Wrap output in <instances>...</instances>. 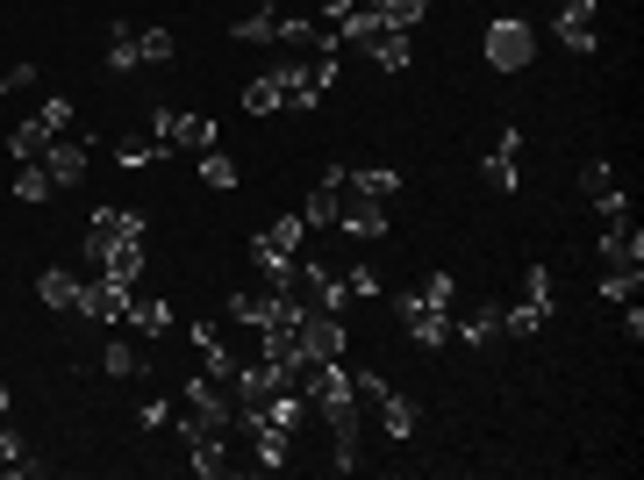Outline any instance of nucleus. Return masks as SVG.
I'll return each instance as SVG.
<instances>
[{
  "label": "nucleus",
  "instance_id": "nucleus-35",
  "mask_svg": "<svg viewBox=\"0 0 644 480\" xmlns=\"http://www.w3.org/2000/svg\"><path fill=\"white\" fill-rule=\"evenodd\" d=\"M480 179H487V194H516V158H495V152H487Z\"/></svg>",
  "mask_w": 644,
  "mask_h": 480
},
{
  "label": "nucleus",
  "instance_id": "nucleus-40",
  "mask_svg": "<svg viewBox=\"0 0 644 480\" xmlns=\"http://www.w3.org/2000/svg\"><path fill=\"white\" fill-rule=\"evenodd\" d=\"M602 187H616V165H609V158H594L588 173H580V194H588V201H594V194H602Z\"/></svg>",
  "mask_w": 644,
  "mask_h": 480
},
{
  "label": "nucleus",
  "instance_id": "nucleus-47",
  "mask_svg": "<svg viewBox=\"0 0 644 480\" xmlns=\"http://www.w3.org/2000/svg\"><path fill=\"white\" fill-rule=\"evenodd\" d=\"M309 8H322V0H294V14H309Z\"/></svg>",
  "mask_w": 644,
  "mask_h": 480
},
{
  "label": "nucleus",
  "instance_id": "nucleus-50",
  "mask_svg": "<svg viewBox=\"0 0 644 480\" xmlns=\"http://www.w3.org/2000/svg\"><path fill=\"white\" fill-rule=\"evenodd\" d=\"M251 8H272V0H251Z\"/></svg>",
  "mask_w": 644,
  "mask_h": 480
},
{
  "label": "nucleus",
  "instance_id": "nucleus-13",
  "mask_svg": "<svg viewBox=\"0 0 644 480\" xmlns=\"http://www.w3.org/2000/svg\"><path fill=\"white\" fill-rule=\"evenodd\" d=\"M551 29H559V43H565L573 58H588V51H594V0H565Z\"/></svg>",
  "mask_w": 644,
  "mask_h": 480
},
{
  "label": "nucleus",
  "instance_id": "nucleus-45",
  "mask_svg": "<svg viewBox=\"0 0 644 480\" xmlns=\"http://www.w3.org/2000/svg\"><path fill=\"white\" fill-rule=\"evenodd\" d=\"M165 416H173L165 401H144V409H136V424H144V430H165Z\"/></svg>",
  "mask_w": 644,
  "mask_h": 480
},
{
  "label": "nucleus",
  "instance_id": "nucleus-41",
  "mask_svg": "<svg viewBox=\"0 0 644 480\" xmlns=\"http://www.w3.org/2000/svg\"><path fill=\"white\" fill-rule=\"evenodd\" d=\"M637 288H644L637 273H602V294H609V302H637Z\"/></svg>",
  "mask_w": 644,
  "mask_h": 480
},
{
  "label": "nucleus",
  "instance_id": "nucleus-11",
  "mask_svg": "<svg viewBox=\"0 0 644 480\" xmlns=\"http://www.w3.org/2000/svg\"><path fill=\"white\" fill-rule=\"evenodd\" d=\"M602 273H637L644 280V237L631 230V222L602 230Z\"/></svg>",
  "mask_w": 644,
  "mask_h": 480
},
{
  "label": "nucleus",
  "instance_id": "nucleus-23",
  "mask_svg": "<svg viewBox=\"0 0 644 480\" xmlns=\"http://www.w3.org/2000/svg\"><path fill=\"white\" fill-rule=\"evenodd\" d=\"M129 323L144 330V337H165V330H173V309H165L158 294H136V302H129Z\"/></svg>",
  "mask_w": 644,
  "mask_h": 480
},
{
  "label": "nucleus",
  "instance_id": "nucleus-19",
  "mask_svg": "<svg viewBox=\"0 0 644 480\" xmlns=\"http://www.w3.org/2000/svg\"><path fill=\"white\" fill-rule=\"evenodd\" d=\"M187 452H194V459H187V467H194V473H201V480H222V473H229V438H194V445H187Z\"/></svg>",
  "mask_w": 644,
  "mask_h": 480
},
{
  "label": "nucleus",
  "instance_id": "nucleus-1",
  "mask_svg": "<svg viewBox=\"0 0 644 480\" xmlns=\"http://www.w3.org/2000/svg\"><path fill=\"white\" fill-rule=\"evenodd\" d=\"M309 409L330 424V445H336V473H351L359 467V387H351V373H344V358H315L309 366Z\"/></svg>",
  "mask_w": 644,
  "mask_h": 480
},
{
  "label": "nucleus",
  "instance_id": "nucleus-21",
  "mask_svg": "<svg viewBox=\"0 0 644 480\" xmlns=\"http://www.w3.org/2000/svg\"><path fill=\"white\" fill-rule=\"evenodd\" d=\"M351 194H373V201H394V194H402V173H387V165H359V173H351Z\"/></svg>",
  "mask_w": 644,
  "mask_h": 480
},
{
  "label": "nucleus",
  "instance_id": "nucleus-46",
  "mask_svg": "<svg viewBox=\"0 0 644 480\" xmlns=\"http://www.w3.org/2000/svg\"><path fill=\"white\" fill-rule=\"evenodd\" d=\"M623 337H631V344L644 337V309H637V302H623Z\"/></svg>",
  "mask_w": 644,
  "mask_h": 480
},
{
  "label": "nucleus",
  "instance_id": "nucleus-30",
  "mask_svg": "<svg viewBox=\"0 0 644 480\" xmlns=\"http://www.w3.org/2000/svg\"><path fill=\"white\" fill-rule=\"evenodd\" d=\"M594 216H602V230L631 222V194H623V187H602V194H594Z\"/></svg>",
  "mask_w": 644,
  "mask_h": 480
},
{
  "label": "nucleus",
  "instance_id": "nucleus-22",
  "mask_svg": "<svg viewBox=\"0 0 644 480\" xmlns=\"http://www.w3.org/2000/svg\"><path fill=\"white\" fill-rule=\"evenodd\" d=\"M237 43H272L280 36V8H251V14H237V29H229Z\"/></svg>",
  "mask_w": 644,
  "mask_h": 480
},
{
  "label": "nucleus",
  "instance_id": "nucleus-7",
  "mask_svg": "<svg viewBox=\"0 0 644 480\" xmlns=\"http://www.w3.org/2000/svg\"><path fill=\"white\" fill-rule=\"evenodd\" d=\"M86 158H94V144L65 129V137H51V144H43V158H37V165L51 173V187H80V179H86Z\"/></svg>",
  "mask_w": 644,
  "mask_h": 480
},
{
  "label": "nucleus",
  "instance_id": "nucleus-9",
  "mask_svg": "<svg viewBox=\"0 0 644 480\" xmlns=\"http://www.w3.org/2000/svg\"><path fill=\"white\" fill-rule=\"evenodd\" d=\"M115 237H144V208H115V201L94 208V222H86V265H94Z\"/></svg>",
  "mask_w": 644,
  "mask_h": 480
},
{
  "label": "nucleus",
  "instance_id": "nucleus-17",
  "mask_svg": "<svg viewBox=\"0 0 644 480\" xmlns=\"http://www.w3.org/2000/svg\"><path fill=\"white\" fill-rule=\"evenodd\" d=\"M80 288H86V280H72V273H58V265H51V273L37 280V302H43V309H65V316H80Z\"/></svg>",
  "mask_w": 644,
  "mask_h": 480
},
{
  "label": "nucleus",
  "instance_id": "nucleus-26",
  "mask_svg": "<svg viewBox=\"0 0 644 480\" xmlns=\"http://www.w3.org/2000/svg\"><path fill=\"white\" fill-rule=\"evenodd\" d=\"M173 144H187V152H215V123H208V115H173Z\"/></svg>",
  "mask_w": 644,
  "mask_h": 480
},
{
  "label": "nucleus",
  "instance_id": "nucleus-33",
  "mask_svg": "<svg viewBox=\"0 0 644 480\" xmlns=\"http://www.w3.org/2000/svg\"><path fill=\"white\" fill-rule=\"evenodd\" d=\"M115 158L129 165V173H144V165H158V158H165V144H150V137H129V144H115Z\"/></svg>",
  "mask_w": 644,
  "mask_h": 480
},
{
  "label": "nucleus",
  "instance_id": "nucleus-39",
  "mask_svg": "<svg viewBox=\"0 0 644 480\" xmlns=\"http://www.w3.org/2000/svg\"><path fill=\"white\" fill-rule=\"evenodd\" d=\"M416 294H423V302H437V309H451V302H458V280H451V273H429Z\"/></svg>",
  "mask_w": 644,
  "mask_h": 480
},
{
  "label": "nucleus",
  "instance_id": "nucleus-44",
  "mask_svg": "<svg viewBox=\"0 0 644 480\" xmlns=\"http://www.w3.org/2000/svg\"><path fill=\"white\" fill-rule=\"evenodd\" d=\"M29 80H37V65H8V72H0V94H22Z\"/></svg>",
  "mask_w": 644,
  "mask_h": 480
},
{
  "label": "nucleus",
  "instance_id": "nucleus-32",
  "mask_svg": "<svg viewBox=\"0 0 644 480\" xmlns=\"http://www.w3.org/2000/svg\"><path fill=\"white\" fill-rule=\"evenodd\" d=\"M423 14H429V0H380V22L387 29H416Z\"/></svg>",
  "mask_w": 644,
  "mask_h": 480
},
{
  "label": "nucleus",
  "instance_id": "nucleus-24",
  "mask_svg": "<svg viewBox=\"0 0 644 480\" xmlns=\"http://www.w3.org/2000/svg\"><path fill=\"white\" fill-rule=\"evenodd\" d=\"M107 65H115V72H136V65H144V51H136V29H129V22L107 29Z\"/></svg>",
  "mask_w": 644,
  "mask_h": 480
},
{
  "label": "nucleus",
  "instance_id": "nucleus-2",
  "mask_svg": "<svg viewBox=\"0 0 644 480\" xmlns=\"http://www.w3.org/2000/svg\"><path fill=\"white\" fill-rule=\"evenodd\" d=\"M179 401H187V416H179V445L229 438V430H237V395H229L222 380H208V373H194V380L179 387Z\"/></svg>",
  "mask_w": 644,
  "mask_h": 480
},
{
  "label": "nucleus",
  "instance_id": "nucleus-36",
  "mask_svg": "<svg viewBox=\"0 0 644 480\" xmlns=\"http://www.w3.org/2000/svg\"><path fill=\"white\" fill-rule=\"evenodd\" d=\"M136 51H144V65H165L173 58V29H136Z\"/></svg>",
  "mask_w": 644,
  "mask_h": 480
},
{
  "label": "nucleus",
  "instance_id": "nucleus-6",
  "mask_svg": "<svg viewBox=\"0 0 644 480\" xmlns=\"http://www.w3.org/2000/svg\"><path fill=\"white\" fill-rule=\"evenodd\" d=\"M336 230L359 237V244L387 237V201H373V194H351V173H344V208H336Z\"/></svg>",
  "mask_w": 644,
  "mask_h": 480
},
{
  "label": "nucleus",
  "instance_id": "nucleus-10",
  "mask_svg": "<svg viewBox=\"0 0 644 480\" xmlns=\"http://www.w3.org/2000/svg\"><path fill=\"white\" fill-rule=\"evenodd\" d=\"M336 208H344V165H330V173L315 179V194L301 201V222H309V230H336Z\"/></svg>",
  "mask_w": 644,
  "mask_h": 480
},
{
  "label": "nucleus",
  "instance_id": "nucleus-8",
  "mask_svg": "<svg viewBox=\"0 0 644 480\" xmlns=\"http://www.w3.org/2000/svg\"><path fill=\"white\" fill-rule=\"evenodd\" d=\"M129 302H136V288H122V280H86L80 288V316L86 323H129Z\"/></svg>",
  "mask_w": 644,
  "mask_h": 480
},
{
  "label": "nucleus",
  "instance_id": "nucleus-12",
  "mask_svg": "<svg viewBox=\"0 0 644 480\" xmlns=\"http://www.w3.org/2000/svg\"><path fill=\"white\" fill-rule=\"evenodd\" d=\"M94 273H101V280H122V288H136V280H144V237H115V244L94 259Z\"/></svg>",
  "mask_w": 644,
  "mask_h": 480
},
{
  "label": "nucleus",
  "instance_id": "nucleus-25",
  "mask_svg": "<svg viewBox=\"0 0 644 480\" xmlns=\"http://www.w3.org/2000/svg\"><path fill=\"white\" fill-rule=\"evenodd\" d=\"M43 144H51V129H43L37 115H29V123L8 137V152H14V165H37V158H43Z\"/></svg>",
  "mask_w": 644,
  "mask_h": 480
},
{
  "label": "nucleus",
  "instance_id": "nucleus-43",
  "mask_svg": "<svg viewBox=\"0 0 644 480\" xmlns=\"http://www.w3.org/2000/svg\"><path fill=\"white\" fill-rule=\"evenodd\" d=\"M351 387H359V409H380V395H387L380 373H351Z\"/></svg>",
  "mask_w": 644,
  "mask_h": 480
},
{
  "label": "nucleus",
  "instance_id": "nucleus-27",
  "mask_svg": "<svg viewBox=\"0 0 644 480\" xmlns=\"http://www.w3.org/2000/svg\"><path fill=\"white\" fill-rule=\"evenodd\" d=\"M243 115H280V80H272V72H258V80L243 86Z\"/></svg>",
  "mask_w": 644,
  "mask_h": 480
},
{
  "label": "nucleus",
  "instance_id": "nucleus-48",
  "mask_svg": "<svg viewBox=\"0 0 644 480\" xmlns=\"http://www.w3.org/2000/svg\"><path fill=\"white\" fill-rule=\"evenodd\" d=\"M0 416H8V380H0Z\"/></svg>",
  "mask_w": 644,
  "mask_h": 480
},
{
  "label": "nucleus",
  "instance_id": "nucleus-28",
  "mask_svg": "<svg viewBox=\"0 0 644 480\" xmlns=\"http://www.w3.org/2000/svg\"><path fill=\"white\" fill-rule=\"evenodd\" d=\"M51 173H43V165H22V173H14V201H29V208H37V201H51Z\"/></svg>",
  "mask_w": 644,
  "mask_h": 480
},
{
  "label": "nucleus",
  "instance_id": "nucleus-20",
  "mask_svg": "<svg viewBox=\"0 0 644 480\" xmlns=\"http://www.w3.org/2000/svg\"><path fill=\"white\" fill-rule=\"evenodd\" d=\"M544 323H551V309H544V302H516V309H501V337H537Z\"/></svg>",
  "mask_w": 644,
  "mask_h": 480
},
{
  "label": "nucleus",
  "instance_id": "nucleus-37",
  "mask_svg": "<svg viewBox=\"0 0 644 480\" xmlns=\"http://www.w3.org/2000/svg\"><path fill=\"white\" fill-rule=\"evenodd\" d=\"M344 294H351V302H373V294H380V273H373V265H351V273H344Z\"/></svg>",
  "mask_w": 644,
  "mask_h": 480
},
{
  "label": "nucleus",
  "instance_id": "nucleus-14",
  "mask_svg": "<svg viewBox=\"0 0 644 480\" xmlns=\"http://www.w3.org/2000/svg\"><path fill=\"white\" fill-rule=\"evenodd\" d=\"M194 344H201V373H208V380H237V358H229V344H222V330H215V323H194Z\"/></svg>",
  "mask_w": 644,
  "mask_h": 480
},
{
  "label": "nucleus",
  "instance_id": "nucleus-49",
  "mask_svg": "<svg viewBox=\"0 0 644 480\" xmlns=\"http://www.w3.org/2000/svg\"><path fill=\"white\" fill-rule=\"evenodd\" d=\"M344 8H380V0H344Z\"/></svg>",
  "mask_w": 644,
  "mask_h": 480
},
{
  "label": "nucleus",
  "instance_id": "nucleus-38",
  "mask_svg": "<svg viewBox=\"0 0 644 480\" xmlns=\"http://www.w3.org/2000/svg\"><path fill=\"white\" fill-rule=\"evenodd\" d=\"M37 123L51 129V137H65V129H72V101H65V94H58V101H43V108H37Z\"/></svg>",
  "mask_w": 644,
  "mask_h": 480
},
{
  "label": "nucleus",
  "instance_id": "nucleus-15",
  "mask_svg": "<svg viewBox=\"0 0 644 480\" xmlns=\"http://www.w3.org/2000/svg\"><path fill=\"white\" fill-rule=\"evenodd\" d=\"M365 58H373L380 72H408V65H416V51H408V29H387V22H380V36L365 43Z\"/></svg>",
  "mask_w": 644,
  "mask_h": 480
},
{
  "label": "nucleus",
  "instance_id": "nucleus-29",
  "mask_svg": "<svg viewBox=\"0 0 644 480\" xmlns=\"http://www.w3.org/2000/svg\"><path fill=\"white\" fill-rule=\"evenodd\" d=\"M101 366H107V373H115V380H136V373H144V366H150V358H144V352H136V344H107V352H101Z\"/></svg>",
  "mask_w": 644,
  "mask_h": 480
},
{
  "label": "nucleus",
  "instance_id": "nucleus-5",
  "mask_svg": "<svg viewBox=\"0 0 644 480\" xmlns=\"http://www.w3.org/2000/svg\"><path fill=\"white\" fill-rule=\"evenodd\" d=\"M537 58V29L530 22H487V65L495 72H523Z\"/></svg>",
  "mask_w": 644,
  "mask_h": 480
},
{
  "label": "nucleus",
  "instance_id": "nucleus-18",
  "mask_svg": "<svg viewBox=\"0 0 644 480\" xmlns=\"http://www.w3.org/2000/svg\"><path fill=\"white\" fill-rule=\"evenodd\" d=\"M451 330H458V344H495L501 337V302H480L466 323H451Z\"/></svg>",
  "mask_w": 644,
  "mask_h": 480
},
{
  "label": "nucleus",
  "instance_id": "nucleus-31",
  "mask_svg": "<svg viewBox=\"0 0 644 480\" xmlns=\"http://www.w3.org/2000/svg\"><path fill=\"white\" fill-rule=\"evenodd\" d=\"M0 467H8L14 480H29V473H37V459H29V445L14 438V430H0Z\"/></svg>",
  "mask_w": 644,
  "mask_h": 480
},
{
  "label": "nucleus",
  "instance_id": "nucleus-16",
  "mask_svg": "<svg viewBox=\"0 0 644 480\" xmlns=\"http://www.w3.org/2000/svg\"><path fill=\"white\" fill-rule=\"evenodd\" d=\"M380 424H387L394 445H408V438H416V424H423V409H416L408 395H394V387H387V395H380Z\"/></svg>",
  "mask_w": 644,
  "mask_h": 480
},
{
  "label": "nucleus",
  "instance_id": "nucleus-4",
  "mask_svg": "<svg viewBox=\"0 0 644 480\" xmlns=\"http://www.w3.org/2000/svg\"><path fill=\"white\" fill-rule=\"evenodd\" d=\"M394 316H402V330L423 344V352H444L451 344V309H437V302H423L416 288H402V302H394Z\"/></svg>",
  "mask_w": 644,
  "mask_h": 480
},
{
  "label": "nucleus",
  "instance_id": "nucleus-3",
  "mask_svg": "<svg viewBox=\"0 0 644 480\" xmlns=\"http://www.w3.org/2000/svg\"><path fill=\"white\" fill-rule=\"evenodd\" d=\"M336 72H344V58L336 51H309V58H280L272 65V80H280V108H294V115H309L322 94L336 86Z\"/></svg>",
  "mask_w": 644,
  "mask_h": 480
},
{
  "label": "nucleus",
  "instance_id": "nucleus-34",
  "mask_svg": "<svg viewBox=\"0 0 644 480\" xmlns=\"http://www.w3.org/2000/svg\"><path fill=\"white\" fill-rule=\"evenodd\" d=\"M201 187H215V194H229V187H237V165H229L222 152H201Z\"/></svg>",
  "mask_w": 644,
  "mask_h": 480
},
{
  "label": "nucleus",
  "instance_id": "nucleus-42",
  "mask_svg": "<svg viewBox=\"0 0 644 480\" xmlns=\"http://www.w3.org/2000/svg\"><path fill=\"white\" fill-rule=\"evenodd\" d=\"M523 302H544L551 309V265H530V273H523Z\"/></svg>",
  "mask_w": 644,
  "mask_h": 480
}]
</instances>
